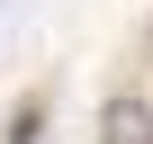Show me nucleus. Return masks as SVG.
Listing matches in <instances>:
<instances>
[{
	"label": "nucleus",
	"instance_id": "1",
	"mask_svg": "<svg viewBox=\"0 0 153 144\" xmlns=\"http://www.w3.org/2000/svg\"><path fill=\"white\" fill-rule=\"evenodd\" d=\"M99 144H153V99L117 90V99L99 108Z\"/></svg>",
	"mask_w": 153,
	"mask_h": 144
},
{
	"label": "nucleus",
	"instance_id": "2",
	"mask_svg": "<svg viewBox=\"0 0 153 144\" xmlns=\"http://www.w3.org/2000/svg\"><path fill=\"white\" fill-rule=\"evenodd\" d=\"M144 63H153V27H144Z\"/></svg>",
	"mask_w": 153,
	"mask_h": 144
}]
</instances>
